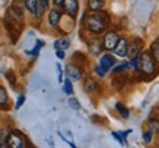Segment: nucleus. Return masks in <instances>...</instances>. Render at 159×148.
<instances>
[{"instance_id":"obj_2","label":"nucleus","mask_w":159,"mask_h":148,"mask_svg":"<svg viewBox=\"0 0 159 148\" xmlns=\"http://www.w3.org/2000/svg\"><path fill=\"white\" fill-rule=\"evenodd\" d=\"M107 24H108V16L107 13L93 10V13H89L86 16V27L93 34H99L102 31H105Z\"/></svg>"},{"instance_id":"obj_33","label":"nucleus","mask_w":159,"mask_h":148,"mask_svg":"<svg viewBox=\"0 0 159 148\" xmlns=\"http://www.w3.org/2000/svg\"><path fill=\"white\" fill-rule=\"evenodd\" d=\"M54 2V5H57V6H63V0H53Z\"/></svg>"},{"instance_id":"obj_16","label":"nucleus","mask_w":159,"mask_h":148,"mask_svg":"<svg viewBox=\"0 0 159 148\" xmlns=\"http://www.w3.org/2000/svg\"><path fill=\"white\" fill-rule=\"evenodd\" d=\"M85 90L88 92H92V91H97L98 90V84L92 78H88L86 81H85Z\"/></svg>"},{"instance_id":"obj_6","label":"nucleus","mask_w":159,"mask_h":148,"mask_svg":"<svg viewBox=\"0 0 159 148\" xmlns=\"http://www.w3.org/2000/svg\"><path fill=\"white\" fill-rule=\"evenodd\" d=\"M66 73H67V76L70 81H79V79L82 78V69L75 66V65H69V66L66 67Z\"/></svg>"},{"instance_id":"obj_10","label":"nucleus","mask_w":159,"mask_h":148,"mask_svg":"<svg viewBox=\"0 0 159 148\" xmlns=\"http://www.w3.org/2000/svg\"><path fill=\"white\" fill-rule=\"evenodd\" d=\"M139 50H140V41L134 38L133 41H131L130 46L127 47V54H129L131 59H134V57H137V54H139Z\"/></svg>"},{"instance_id":"obj_14","label":"nucleus","mask_w":159,"mask_h":148,"mask_svg":"<svg viewBox=\"0 0 159 148\" xmlns=\"http://www.w3.org/2000/svg\"><path fill=\"white\" fill-rule=\"evenodd\" d=\"M70 46V41H69V38H60L57 40L56 43H54V47H56V50H66V48Z\"/></svg>"},{"instance_id":"obj_28","label":"nucleus","mask_w":159,"mask_h":148,"mask_svg":"<svg viewBox=\"0 0 159 148\" xmlns=\"http://www.w3.org/2000/svg\"><path fill=\"white\" fill-rule=\"evenodd\" d=\"M39 3H41V6H43L44 9H47L48 7V5H50V0H38Z\"/></svg>"},{"instance_id":"obj_26","label":"nucleus","mask_w":159,"mask_h":148,"mask_svg":"<svg viewBox=\"0 0 159 148\" xmlns=\"http://www.w3.org/2000/svg\"><path fill=\"white\" fill-rule=\"evenodd\" d=\"M25 103V96L22 94V96H19V98H18V101H16V109H20V106Z\"/></svg>"},{"instance_id":"obj_1","label":"nucleus","mask_w":159,"mask_h":148,"mask_svg":"<svg viewBox=\"0 0 159 148\" xmlns=\"http://www.w3.org/2000/svg\"><path fill=\"white\" fill-rule=\"evenodd\" d=\"M22 22H24V15H22L20 7H18L16 5L10 6L9 9H7V13H6L5 25L13 41H16L20 29H22Z\"/></svg>"},{"instance_id":"obj_31","label":"nucleus","mask_w":159,"mask_h":148,"mask_svg":"<svg viewBox=\"0 0 159 148\" xmlns=\"http://www.w3.org/2000/svg\"><path fill=\"white\" fill-rule=\"evenodd\" d=\"M56 54H57V57L64 59V52L63 50H56Z\"/></svg>"},{"instance_id":"obj_19","label":"nucleus","mask_w":159,"mask_h":148,"mask_svg":"<svg viewBox=\"0 0 159 148\" xmlns=\"http://www.w3.org/2000/svg\"><path fill=\"white\" fill-rule=\"evenodd\" d=\"M9 101V97H7V92L3 86H0V106H6Z\"/></svg>"},{"instance_id":"obj_5","label":"nucleus","mask_w":159,"mask_h":148,"mask_svg":"<svg viewBox=\"0 0 159 148\" xmlns=\"http://www.w3.org/2000/svg\"><path fill=\"white\" fill-rule=\"evenodd\" d=\"M118 35H117L114 31H110V32L105 34V37H104V41H102V46L107 48V50H114V47L117 46L118 43Z\"/></svg>"},{"instance_id":"obj_22","label":"nucleus","mask_w":159,"mask_h":148,"mask_svg":"<svg viewBox=\"0 0 159 148\" xmlns=\"http://www.w3.org/2000/svg\"><path fill=\"white\" fill-rule=\"evenodd\" d=\"M148 126H149L148 129H149L150 132H153V131H159V122L158 120H153V119L149 120V125H148Z\"/></svg>"},{"instance_id":"obj_29","label":"nucleus","mask_w":159,"mask_h":148,"mask_svg":"<svg viewBox=\"0 0 159 148\" xmlns=\"http://www.w3.org/2000/svg\"><path fill=\"white\" fill-rule=\"evenodd\" d=\"M129 65H130L131 67H134V69H137V59H136V57H134V59H131Z\"/></svg>"},{"instance_id":"obj_3","label":"nucleus","mask_w":159,"mask_h":148,"mask_svg":"<svg viewBox=\"0 0 159 148\" xmlns=\"http://www.w3.org/2000/svg\"><path fill=\"white\" fill-rule=\"evenodd\" d=\"M137 69L146 75H153L156 65H155V59L150 56V53L143 52L140 54V57L137 59Z\"/></svg>"},{"instance_id":"obj_30","label":"nucleus","mask_w":159,"mask_h":148,"mask_svg":"<svg viewBox=\"0 0 159 148\" xmlns=\"http://www.w3.org/2000/svg\"><path fill=\"white\" fill-rule=\"evenodd\" d=\"M57 71H58V81L61 82L63 81V72H61V67H60V65H57Z\"/></svg>"},{"instance_id":"obj_12","label":"nucleus","mask_w":159,"mask_h":148,"mask_svg":"<svg viewBox=\"0 0 159 148\" xmlns=\"http://www.w3.org/2000/svg\"><path fill=\"white\" fill-rule=\"evenodd\" d=\"M88 47H89L91 53H93V54H98V53L101 52V48H102V43L99 41V40L93 38V40H91V41L88 43Z\"/></svg>"},{"instance_id":"obj_13","label":"nucleus","mask_w":159,"mask_h":148,"mask_svg":"<svg viewBox=\"0 0 159 148\" xmlns=\"http://www.w3.org/2000/svg\"><path fill=\"white\" fill-rule=\"evenodd\" d=\"M24 3H25V7L31 12V13H37V9H38V5H39V2L38 0H24Z\"/></svg>"},{"instance_id":"obj_34","label":"nucleus","mask_w":159,"mask_h":148,"mask_svg":"<svg viewBox=\"0 0 159 148\" xmlns=\"http://www.w3.org/2000/svg\"><path fill=\"white\" fill-rule=\"evenodd\" d=\"M158 122H159V117H158Z\"/></svg>"},{"instance_id":"obj_21","label":"nucleus","mask_w":159,"mask_h":148,"mask_svg":"<svg viewBox=\"0 0 159 148\" xmlns=\"http://www.w3.org/2000/svg\"><path fill=\"white\" fill-rule=\"evenodd\" d=\"M63 90H64L66 94H72L73 92V86H72V81H70V79H66V81H64V86H63Z\"/></svg>"},{"instance_id":"obj_15","label":"nucleus","mask_w":159,"mask_h":148,"mask_svg":"<svg viewBox=\"0 0 159 148\" xmlns=\"http://www.w3.org/2000/svg\"><path fill=\"white\" fill-rule=\"evenodd\" d=\"M88 6L91 10H101L104 6V0H88Z\"/></svg>"},{"instance_id":"obj_9","label":"nucleus","mask_w":159,"mask_h":148,"mask_svg":"<svg viewBox=\"0 0 159 148\" xmlns=\"http://www.w3.org/2000/svg\"><path fill=\"white\" fill-rule=\"evenodd\" d=\"M114 65H116V59L112 57L111 54H104V56L99 59V66L104 67L107 72L110 71V69L114 66Z\"/></svg>"},{"instance_id":"obj_20","label":"nucleus","mask_w":159,"mask_h":148,"mask_svg":"<svg viewBox=\"0 0 159 148\" xmlns=\"http://www.w3.org/2000/svg\"><path fill=\"white\" fill-rule=\"evenodd\" d=\"M7 135H9V132H7L6 129H2V131H0V148L6 147V139H7Z\"/></svg>"},{"instance_id":"obj_23","label":"nucleus","mask_w":159,"mask_h":148,"mask_svg":"<svg viewBox=\"0 0 159 148\" xmlns=\"http://www.w3.org/2000/svg\"><path fill=\"white\" fill-rule=\"evenodd\" d=\"M69 106H70L73 110H79V109H80V103H79L76 98H73V97L69 100Z\"/></svg>"},{"instance_id":"obj_8","label":"nucleus","mask_w":159,"mask_h":148,"mask_svg":"<svg viewBox=\"0 0 159 148\" xmlns=\"http://www.w3.org/2000/svg\"><path fill=\"white\" fill-rule=\"evenodd\" d=\"M127 47H129V41L125 38H120L117 46L114 47V53L120 57H124V56H127Z\"/></svg>"},{"instance_id":"obj_7","label":"nucleus","mask_w":159,"mask_h":148,"mask_svg":"<svg viewBox=\"0 0 159 148\" xmlns=\"http://www.w3.org/2000/svg\"><path fill=\"white\" fill-rule=\"evenodd\" d=\"M63 7L66 10V13H69L70 16H76L79 5H77V0H63Z\"/></svg>"},{"instance_id":"obj_27","label":"nucleus","mask_w":159,"mask_h":148,"mask_svg":"<svg viewBox=\"0 0 159 148\" xmlns=\"http://www.w3.org/2000/svg\"><path fill=\"white\" fill-rule=\"evenodd\" d=\"M150 134H152V132H150L149 129L145 131V134H143V139H145V142H150Z\"/></svg>"},{"instance_id":"obj_24","label":"nucleus","mask_w":159,"mask_h":148,"mask_svg":"<svg viewBox=\"0 0 159 148\" xmlns=\"http://www.w3.org/2000/svg\"><path fill=\"white\" fill-rule=\"evenodd\" d=\"M44 46V43L43 41H37V46H35L34 48H32V52H28V53H31V54H34V56H37L38 54V52H39V48Z\"/></svg>"},{"instance_id":"obj_25","label":"nucleus","mask_w":159,"mask_h":148,"mask_svg":"<svg viewBox=\"0 0 159 148\" xmlns=\"http://www.w3.org/2000/svg\"><path fill=\"white\" fill-rule=\"evenodd\" d=\"M95 72H97V75H99V76H105V73H107V71L104 69V67H101L99 65L97 66V69H95Z\"/></svg>"},{"instance_id":"obj_11","label":"nucleus","mask_w":159,"mask_h":148,"mask_svg":"<svg viewBox=\"0 0 159 148\" xmlns=\"http://www.w3.org/2000/svg\"><path fill=\"white\" fill-rule=\"evenodd\" d=\"M60 18H61V12L58 9H51L48 15V22L51 27H57L58 22H60Z\"/></svg>"},{"instance_id":"obj_18","label":"nucleus","mask_w":159,"mask_h":148,"mask_svg":"<svg viewBox=\"0 0 159 148\" xmlns=\"http://www.w3.org/2000/svg\"><path fill=\"white\" fill-rule=\"evenodd\" d=\"M116 109L118 110V113H120V115L123 116L124 119H127V117L130 116V113H129V110L125 109V106H123L121 103H117V104H116Z\"/></svg>"},{"instance_id":"obj_32","label":"nucleus","mask_w":159,"mask_h":148,"mask_svg":"<svg viewBox=\"0 0 159 148\" xmlns=\"http://www.w3.org/2000/svg\"><path fill=\"white\" fill-rule=\"evenodd\" d=\"M125 66H127L125 63H124V65H120V66H118V67H116V72H120V71H123V69H124Z\"/></svg>"},{"instance_id":"obj_17","label":"nucleus","mask_w":159,"mask_h":148,"mask_svg":"<svg viewBox=\"0 0 159 148\" xmlns=\"http://www.w3.org/2000/svg\"><path fill=\"white\" fill-rule=\"evenodd\" d=\"M150 52H152V56H153L155 62L159 63V41H155L150 46Z\"/></svg>"},{"instance_id":"obj_4","label":"nucleus","mask_w":159,"mask_h":148,"mask_svg":"<svg viewBox=\"0 0 159 148\" xmlns=\"http://www.w3.org/2000/svg\"><path fill=\"white\" fill-rule=\"evenodd\" d=\"M6 147H9V148H22V147H25L22 135H20L18 131L10 132V134L7 135V139H6Z\"/></svg>"}]
</instances>
